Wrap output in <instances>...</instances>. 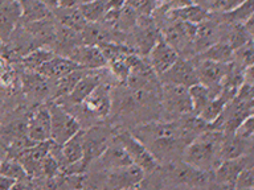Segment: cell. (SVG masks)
<instances>
[{
  "mask_svg": "<svg viewBox=\"0 0 254 190\" xmlns=\"http://www.w3.org/2000/svg\"><path fill=\"white\" fill-rule=\"evenodd\" d=\"M150 16H139L138 21L132 28L135 31V43H136V51L140 54L147 55L151 48L160 37V32L155 27L154 21L148 19Z\"/></svg>",
  "mask_w": 254,
  "mask_h": 190,
  "instance_id": "obj_16",
  "label": "cell"
},
{
  "mask_svg": "<svg viewBox=\"0 0 254 190\" xmlns=\"http://www.w3.org/2000/svg\"><path fill=\"white\" fill-rule=\"evenodd\" d=\"M192 3L193 4H197V5H201L202 8H205L209 11L210 5L213 3V0H192Z\"/></svg>",
  "mask_w": 254,
  "mask_h": 190,
  "instance_id": "obj_47",
  "label": "cell"
},
{
  "mask_svg": "<svg viewBox=\"0 0 254 190\" xmlns=\"http://www.w3.org/2000/svg\"><path fill=\"white\" fill-rule=\"evenodd\" d=\"M190 90V102H192V112L198 115L202 111V108L208 104L213 98H216L221 89H216V87H209L206 85L197 82L188 87Z\"/></svg>",
  "mask_w": 254,
  "mask_h": 190,
  "instance_id": "obj_27",
  "label": "cell"
},
{
  "mask_svg": "<svg viewBox=\"0 0 254 190\" xmlns=\"http://www.w3.org/2000/svg\"><path fill=\"white\" fill-rule=\"evenodd\" d=\"M233 48L224 40H218L217 43L212 44L209 48H206L205 50L198 53V58L210 59L216 62H232L233 61Z\"/></svg>",
  "mask_w": 254,
  "mask_h": 190,
  "instance_id": "obj_30",
  "label": "cell"
},
{
  "mask_svg": "<svg viewBox=\"0 0 254 190\" xmlns=\"http://www.w3.org/2000/svg\"><path fill=\"white\" fill-rule=\"evenodd\" d=\"M147 55H148V63H150V66L152 67V70L159 77L163 73H166L179 57V54L176 53L174 48L168 45L163 40L162 35H160L158 41L155 43L154 47L151 48V50L148 51Z\"/></svg>",
  "mask_w": 254,
  "mask_h": 190,
  "instance_id": "obj_13",
  "label": "cell"
},
{
  "mask_svg": "<svg viewBox=\"0 0 254 190\" xmlns=\"http://www.w3.org/2000/svg\"><path fill=\"white\" fill-rule=\"evenodd\" d=\"M159 79L162 81V83H175L186 87L198 82L194 62L192 59H187L184 57H178V59L172 63V66L166 73H163Z\"/></svg>",
  "mask_w": 254,
  "mask_h": 190,
  "instance_id": "obj_10",
  "label": "cell"
},
{
  "mask_svg": "<svg viewBox=\"0 0 254 190\" xmlns=\"http://www.w3.org/2000/svg\"><path fill=\"white\" fill-rule=\"evenodd\" d=\"M87 71L86 69H77V70H73L70 73H67L66 75H64L61 78H59L56 82L55 86V99L63 98V96H66L71 90H73V87L77 85L79 79L82 78L83 75L86 74Z\"/></svg>",
  "mask_w": 254,
  "mask_h": 190,
  "instance_id": "obj_33",
  "label": "cell"
},
{
  "mask_svg": "<svg viewBox=\"0 0 254 190\" xmlns=\"http://www.w3.org/2000/svg\"><path fill=\"white\" fill-rule=\"evenodd\" d=\"M15 71L12 69L11 62L5 57L0 55V83L3 86H9L13 82Z\"/></svg>",
  "mask_w": 254,
  "mask_h": 190,
  "instance_id": "obj_41",
  "label": "cell"
},
{
  "mask_svg": "<svg viewBox=\"0 0 254 190\" xmlns=\"http://www.w3.org/2000/svg\"><path fill=\"white\" fill-rule=\"evenodd\" d=\"M77 69H82V67L77 65L74 61H71L70 58H67V57L56 54L53 58L43 63L36 71L43 75V77H45L47 79L57 81V79L64 77V75H66L67 73L77 70Z\"/></svg>",
  "mask_w": 254,
  "mask_h": 190,
  "instance_id": "obj_21",
  "label": "cell"
},
{
  "mask_svg": "<svg viewBox=\"0 0 254 190\" xmlns=\"http://www.w3.org/2000/svg\"><path fill=\"white\" fill-rule=\"evenodd\" d=\"M250 162H253L252 153L244 154L236 158H229V160H222L213 169V180L220 188L234 189V182L238 173Z\"/></svg>",
  "mask_w": 254,
  "mask_h": 190,
  "instance_id": "obj_7",
  "label": "cell"
},
{
  "mask_svg": "<svg viewBox=\"0 0 254 190\" xmlns=\"http://www.w3.org/2000/svg\"><path fill=\"white\" fill-rule=\"evenodd\" d=\"M59 7H79V0H60Z\"/></svg>",
  "mask_w": 254,
  "mask_h": 190,
  "instance_id": "obj_45",
  "label": "cell"
},
{
  "mask_svg": "<svg viewBox=\"0 0 254 190\" xmlns=\"http://www.w3.org/2000/svg\"><path fill=\"white\" fill-rule=\"evenodd\" d=\"M0 173L12 178V180H15L16 182L25 181L28 178H31L27 174L23 165L19 162V160L11 157H5L1 160V162H0Z\"/></svg>",
  "mask_w": 254,
  "mask_h": 190,
  "instance_id": "obj_36",
  "label": "cell"
},
{
  "mask_svg": "<svg viewBox=\"0 0 254 190\" xmlns=\"http://www.w3.org/2000/svg\"><path fill=\"white\" fill-rule=\"evenodd\" d=\"M126 4L142 16H151L159 7L158 0H126Z\"/></svg>",
  "mask_w": 254,
  "mask_h": 190,
  "instance_id": "obj_40",
  "label": "cell"
},
{
  "mask_svg": "<svg viewBox=\"0 0 254 190\" xmlns=\"http://www.w3.org/2000/svg\"><path fill=\"white\" fill-rule=\"evenodd\" d=\"M61 152L66 165L78 164V162L83 164V130H79L70 139H67L61 145Z\"/></svg>",
  "mask_w": 254,
  "mask_h": 190,
  "instance_id": "obj_28",
  "label": "cell"
},
{
  "mask_svg": "<svg viewBox=\"0 0 254 190\" xmlns=\"http://www.w3.org/2000/svg\"><path fill=\"white\" fill-rule=\"evenodd\" d=\"M244 1V0H213V3L210 5L209 12H226L234 8L236 5Z\"/></svg>",
  "mask_w": 254,
  "mask_h": 190,
  "instance_id": "obj_43",
  "label": "cell"
},
{
  "mask_svg": "<svg viewBox=\"0 0 254 190\" xmlns=\"http://www.w3.org/2000/svg\"><path fill=\"white\" fill-rule=\"evenodd\" d=\"M51 112V140L57 145H63L67 139L75 135L82 127L63 104L53 102L48 104Z\"/></svg>",
  "mask_w": 254,
  "mask_h": 190,
  "instance_id": "obj_3",
  "label": "cell"
},
{
  "mask_svg": "<svg viewBox=\"0 0 254 190\" xmlns=\"http://www.w3.org/2000/svg\"><path fill=\"white\" fill-rule=\"evenodd\" d=\"M144 170L135 164L107 170L106 185L113 189H135L144 181Z\"/></svg>",
  "mask_w": 254,
  "mask_h": 190,
  "instance_id": "obj_9",
  "label": "cell"
},
{
  "mask_svg": "<svg viewBox=\"0 0 254 190\" xmlns=\"http://www.w3.org/2000/svg\"><path fill=\"white\" fill-rule=\"evenodd\" d=\"M21 7V20L20 24L33 23L39 20L52 17V11L44 5L40 0H19Z\"/></svg>",
  "mask_w": 254,
  "mask_h": 190,
  "instance_id": "obj_29",
  "label": "cell"
},
{
  "mask_svg": "<svg viewBox=\"0 0 254 190\" xmlns=\"http://www.w3.org/2000/svg\"><path fill=\"white\" fill-rule=\"evenodd\" d=\"M194 67H196L198 82L209 87L221 89L222 79L229 70L230 62L222 63L210 59L198 58V61L194 62Z\"/></svg>",
  "mask_w": 254,
  "mask_h": 190,
  "instance_id": "obj_11",
  "label": "cell"
},
{
  "mask_svg": "<svg viewBox=\"0 0 254 190\" xmlns=\"http://www.w3.org/2000/svg\"><path fill=\"white\" fill-rule=\"evenodd\" d=\"M95 160H97L95 164H97L99 169L106 170V172L132 164L126 149L123 148L122 144L115 138L113 139V142H109V145L105 148V150Z\"/></svg>",
  "mask_w": 254,
  "mask_h": 190,
  "instance_id": "obj_17",
  "label": "cell"
},
{
  "mask_svg": "<svg viewBox=\"0 0 254 190\" xmlns=\"http://www.w3.org/2000/svg\"><path fill=\"white\" fill-rule=\"evenodd\" d=\"M1 160H3V157H1V154H0V162H1Z\"/></svg>",
  "mask_w": 254,
  "mask_h": 190,
  "instance_id": "obj_50",
  "label": "cell"
},
{
  "mask_svg": "<svg viewBox=\"0 0 254 190\" xmlns=\"http://www.w3.org/2000/svg\"><path fill=\"white\" fill-rule=\"evenodd\" d=\"M131 134L151 150L158 161L159 158L172 161L175 154L179 152L183 153L188 144L179 120L147 123L144 126L136 127L131 131Z\"/></svg>",
  "mask_w": 254,
  "mask_h": 190,
  "instance_id": "obj_1",
  "label": "cell"
},
{
  "mask_svg": "<svg viewBox=\"0 0 254 190\" xmlns=\"http://www.w3.org/2000/svg\"><path fill=\"white\" fill-rule=\"evenodd\" d=\"M253 146V140H245L236 135H224L220 146V161L236 158L250 153Z\"/></svg>",
  "mask_w": 254,
  "mask_h": 190,
  "instance_id": "obj_24",
  "label": "cell"
},
{
  "mask_svg": "<svg viewBox=\"0 0 254 190\" xmlns=\"http://www.w3.org/2000/svg\"><path fill=\"white\" fill-rule=\"evenodd\" d=\"M166 172L167 176L179 185L201 188L208 185V182L210 181L209 172L198 169L186 161H168Z\"/></svg>",
  "mask_w": 254,
  "mask_h": 190,
  "instance_id": "obj_6",
  "label": "cell"
},
{
  "mask_svg": "<svg viewBox=\"0 0 254 190\" xmlns=\"http://www.w3.org/2000/svg\"><path fill=\"white\" fill-rule=\"evenodd\" d=\"M115 139L126 149L132 164L142 168L144 170V173H151V172H155V170L159 169V161L156 160V157L131 132H121V134L115 136Z\"/></svg>",
  "mask_w": 254,
  "mask_h": 190,
  "instance_id": "obj_4",
  "label": "cell"
},
{
  "mask_svg": "<svg viewBox=\"0 0 254 190\" xmlns=\"http://www.w3.org/2000/svg\"><path fill=\"white\" fill-rule=\"evenodd\" d=\"M23 89L28 96L36 100L45 99L51 94V87L48 85L47 78L29 69H25L23 73Z\"/></svg>",
  "mask_w": 254,
  "mask_h": 190,
  "instance_id": "obj_23",
  "label": "cell"
},
{
  "mask_svg": "<svg viewBox=\"0 0 254 190\" xmlns=\"http://www.w3.org/2000/svg\"><path fill=\"white\" fill-rule=\"evenodd\" d=\"M52 16L59 25L77 32L82 31L87 23L78 7H57L52 11Z\"/></svg>",
  "mask_w": 254,
  "mask_h": 190,
  "instance_id": "obj_25",
  "label": "cell"
},
{
  "mask_svg": "<svg viewBox=\"0 0 254 190\" xmlns=\"http://www.w3.org/2000/svg\"><path fill=\"white\" fill-rule=\"evenodd\" d=\"M15 184H16L15 180H12V178L7 177V176H4V174L0 173V190L12 189Z\"/></svg>",
  "mask_w": 254,
  "mask_h": 190,
  "instance_id": "obj_44",
  "label": "cell"
},
{
  "mask_svg": "<svg viewBox=\"0 0 254 190\" xmlns=\"http://www.w3.org/2000/svg\"><path fill=\"white\" fill-rule=\"evenodd\" d=\"M234 189L236 190H253L254 189V165L250 162L238 173L236 182H234Z\"/></svg>",
  "mask_w": 254,
  "mask_h": 190,
  "instance_id": "obj_38",
  "label": "cell"
},
{
  "mask_svg": "<svg viewBox=\"0 0 254 190\" xmlns=\"http://www.w3.org/2000/svg\"><path fill=\"white\" fill-rule=\"evenodd\" d=\"M254 0H244L234 8L226 12H221L220 17L224 19V23L228 24H244L246 20L253 16Z\"/></svg>",
  "mask_w": 254,
  "mask_h": 190,
  "instance_id": "obj_31",
  "label": "cell"
},
{
  "mask_svg": "<svg viewBox=\"0 0 254 190\" xmlns=\"http://www.w3.org/2000/svg\"><path fill=\"white\" fill-rule=\"evenodd\" d=\"M210 16V12L201 5L197 4H190L186 7L176 8L167 11V17L168 20H175V21H184V23L200 24L204 20H206Z\"/></svg>",
  "mask_w": 254,
  "mask_h": 190,
  "instance_id": "obj_26",
  "label": "cell"
},
{
  "mask_svg": "<svg viewBox=\"0 0 254 190\" xmlns=\"http://www.w3.org/2000/svg\"><path fill=\"white\" fill-rule=\"evenodd\" d=\"M90 71L91 70L87 71L86 74L79 79L77 85L73 87V90L66 96L55 99L56 102H67L73 104V106H79L83 102V99L86 98L87 95L90 94L91 91L94 90L95 87L101 83V79H99L98 75L91 74Z\"/></svg>",
  "mask_w": 254,
  "mask_h": 190,
  "instance_id": "obj_22",
  "label": "cell"
},
{
  "mask_svg": "<svg viewBox=\"0 0 254 190\" xmlns=\"http://www.w3.org/2000/svg\"><path fill=\"white\" fill-rule=\"evenodd\" d=\"M160 103L170 114L182 116L192 112L188 87L175 83H163L160 86Z\"/></svg>",
  "mask_w": 254,
  "mask_h": 190,
  "instance_id": "obj_5",
  "label": "cell"
},
{
  "mask_svg": "<svg viewBox=\"0 0 254 190\" xmlns=\"http://www.w3.org/2000/svg\"><path fill=\"white\" fill-rule=\"evenodd\" d=\"M27 135L35 142H45L51 139V112L48 104L40 106L28 119Z\"/></svg>",
  "mask_w": 254,
  "mask_h": 190,
  "instance_id": "obj_15",
  "label": "cell"
},
{
  "mask_svg": "<svg viewBox=\"0 0 254 190\" xmlns=\"http://www.w3.org/2000/svg\"><path fill=\"white\" fill-rule=\"evenodd\" d=\"M79 106H83V108L89 114L98 116V118L107 116L110 114L111 106H113L110 87L106 86L105 83H99L98 86L83 99V102Z\"/></svg>",
  "mask_w": 254,
  "mask_h": 190,
  "instance_id": "obj_14",
  "label": "cell"
},
{
  "mask_svg": "<svg viewBox=\"0 0 254 190\" xmlns=\"http://www.w3.org/2000/svg\"><path fill=\"white\" fill-rule=\"evenodd\" d=\"M67 58L86 70H99L107 65V61L97 45L79 44L69 53Z\"/></svg>",
  "mask_w": 254,
  "mask_h": 190,
  "instance_id": "obj_12",
  "label": "cell"
},
{
  "mask_svg": "<svg viewBox=\"0 0 254 190\" xmlns=\"http://www.w3.org/2000/svg\"><path fill=\"white\" fill-rule=\"evenodd\" d=\"M221 39V32H220V25L218 21L212 20V17H208L202 23L196 25V32L193 37V51L194 53H201L209 48L212 44L217 43Z\"/></svg>",
  "mask_w": 254,
  "mask_h": 190,
  "instance_id": "obj_19",
  "label": "cell"
},
{
  "mask_svg": "<svg viewBox=\"0 0 254 190\" xmlns=\"http://www.w3.org/2000/svg\"><path fill=\"white\" fill-rule=\"evenodd\" d=\"M4 51H5V43L0 39V55H4Z\"/></svg>",
  "mask_w": 254,
  "mask_h": 190,
  "instance_id": "obj_48",
  "label": "cell"
},
{
  "mask_svg": "<svg viewBox=\"0 0 254 190\" xmlns=\"http://www.w3.org/2000/svg\"><path fill=\"white\" fill-rule=\"evenodd\" d=\"M234 135L238 138L245 139V140H253L254 127H253V114L249 115L240 126L236 128Z\"/></svg>",
  "mask_w": 254,
  "mask_h": 190,
  "instance_id": "obj_42",
  "label": "cell"
},
{
  "mask_svg": "<svg viewBox=\"0 0 254 190\" xmlns=\"http://www.w3.org/2000/svg\"><path fill=\"white\" fill-rule=\"evenodd\" d=\"M111 140L109 128L97 126L83 131V164L87 166L102 153Z\"/></svg>",
  "mask_w": 254,
  "mask_h": 190,
  "instance_id": "obj_8",
  "label": "cell"
},
{
  "mask_svg": "<svg viewBox=\"0 0 254 190\" xmlns=\"http://www.w3.org/2000/svg\"><path fill=\"white\" fill-rule=\"evenodd\" d=\"M55 55L56 53L53 51V49L47 47H40L32 49L29 53H27L23 58L20 59V62L23 63L25 69L36 71L43 63H45L47 61L53 58Z\"/></svg>",
  "mask_w": 254,
  "mask_h": 190,
  "instance_id": "obj_32",
  "label": "cell"
},
{
  "mask_svg": "<svg viewBox=\"0 0 254 190\" xmlns=\"http://www.w3.org/2000/svg\"><path fill=\"white\" fill-rule=\"evenodd\" d=\"M78 8L87 23H99L109 11V0H94L90 3L79 4Z\"/></svg>",
  "mask_w": 254,
  "mask_h": 190,
  "instance_id": "obj_34",
  "label": "cell"
},
{
  "mask_svg": "<svg viewBox=\"0 0 254 190\" xmlns=\"http://www.w3.org/2000/svg\"><path fill=\"white\" fill-rule=\"evenodd\" d=\"M20 25H23L24 29L31 35L36 48L52 47L56 37V21L53 16L33 23L20 24Z\"/></svg>",
  "mask_w": 254,
  "mask_h": 190,
  "instance_id": "obj_18",
  "label": "cell"
},
{
  "mask_svg": "<svg viewBox=\"0 0 254 190\" xmlns=\"http://www.w3.org/2000/svg\"><path fill=\"white\" fill-rule=\"evenodd\" d=\"M21 20V7L17 0L5 1L0 5V39L4 43L9 39Z\"/></svg>",
  "mask_w": 254,
  "mask_h": 190,
  "instance_id": "obj_20",
  "label": "cell"
},
{
  "mask_svg": "<svg viewBox=\"0 0 254 190\" xmlns=\"http://www.w3.org/2000/svg\"><path fill=\"white\" fill-rule=\"evenodd\" d=\"M90 1H94V0H79V4H85V3H90Z\"/></svg>",
  "mask_w": 254,
  "mask_h": 190,
  "instance_id": "obj_49",
  "label": "cell"
},
{
  "mask_svg": "<svg viewBox=\"0 0 254 190\" xmlns=\"http://www.w3.org/2000/svg\"><path fill=\"white\" fill-rule=\"evenodd\" d=\"M229 100L230 98L228 95L220 93L216 98L212 99V100L202 108V111L198 114V116H200L204 122L208 123V124L213 123L214 120L221 115V112L224 111V108H225L226 103L229 102Z\"/></svg>",
  "mask_w": 254,
  "mask_h": 190,
  "instance_id": "obj_35",
  "label": "cell"
},
{
  "mask_svg": "<svg viewBox=\"0 0 254 190\" xmlns=\"http://www.w3.org/2000/svg\"><path fill=\"white\" fill-rule=\"evenodd\" d=\"M224 134L221 131L206 130L197 135L183 150V161L201 170L214 169L220 164V146Z\"/></svg>",
  "mask_w": 254,
  "mask_h": 190,
  "instance_id": "obj_2",
  "label": "cell"
},
{
  "mask_svg": "<svg viewBox=\"0 0 254 190\" xmlns=\"http://www.w3.org/2000/svg\"><path fill=\"white\" fill-rule=\"evenodd\" d=\"M233 62L237 63L238 66L245 69V67L253 65L254 62V49H253V39L242 44L241 47L233 50Z\"/></svg>",
  "mask_w": 254,
  "mask_h": 190,
  "instance_id": "obj_37",
  "label": "cell"
},
{
  "mask_svg": "<svg viewBox=\"0 0 254 190\" xmlns=\"http://www.w3.org/2000/svg\"><path fill=\"white\" fill-rule=\"evenodd\" d=\"M40 1H41L45 7L49 8L51 11L56 9V8L60 5V0H40Z\"/></svg>",
  "mask_w": 254,
  "mask_h": 190,
  "instance_id": "obj_46",
  "label": "cell"
},
{
  "mask_svg": "<svg viewBox=\"0 0 254 190\" xmlns=\"http://www.w3.org/2000/svg\"><path fill=\"white\" fill-rule=\"evenodd\" d=\"M107 65H110L111 73L119 79V82H126L127 77L130 74V65L127 62L126 55L118 57V58L111 59L107 62Z\"/></svg>",
  "mask_w": 254,
  "mask_h": 190,
  "instance_id": "obj_39",
  "label": "cell"
}]
</instances>
